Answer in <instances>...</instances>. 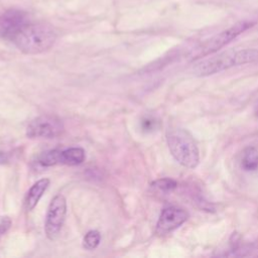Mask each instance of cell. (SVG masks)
<instances>
[{
    "instance_id": "7c38bea8",
    "label": "cell",
    "mask_w": 258,
    "mask_h": 258,
    "mask_svg": "<svg viewBox=\"0 0 258 258\" xmlns=\"http://www.w3.org/2000/svg\"><path fill=\"white\" fill-rule=\"evenodd\" d=\"M38 162L45 167L60 164V150L53 149L42 153L38 158Z\"/></svg>"
},
{
    "instance_id": "2e32d148",
    "label": "cell",
    "mask_w": 258,
    "mask_h": 258,
    "mask_svg": "<svg viewBox=\"0 0 258 258\" xmlns=\"http://www.w3.org/2000/svg\"><path fill=\"white\" fill-rule=\"evenodd\" d=\"M12 221L8 216L0 217V235L5 234L11 227Z\"/></svg>"
},
{
    "instance_id": "8992f818",
    "label": "cell",
    "mask_w": 258,
    "mask_h": 258,
    "mask_svg": "<svg viewBox=\"0 0 258 258\" xmlns=\"http://www.w3.org/2000/svg\"><path fill=\"white\" fill-rule=\"evenodd\" d=\"M67 214V201L66 198L58 194L52 198L49 203L46 217L44 230L46 237L49 240H54L63 225Z\"/></svg>"
},
{
    "instance_id": "8fae6325",
    "label": "cell",
    "mask_w": 258,
    "mask_h": 258,
    "mask_svg": "<svg viewBox=\"0 0 258 258\" xmlns=\"http://www.w3.org/2000/svg\"><path fill=\"white\" fill-rule=\"evenodd\" d=\"M85 150L82 147H71L60 150V164L78 165L85 160Z\"/></svg>"
},
{
    "instance_id": "30bf717a",
    "label": "cell",
    "mask_w": 258,
    "mask_h": 258,
    "mask_svg": "<svg viewBox=\"0 0 258 258\" xmlns=\"http://www.w3.org/2000/svg\"><path fill=\"white\" fill-rule=\"evenodd\" d=\"M241 167L245 171H254L258 169V149L254 146H247L241 154Z\"/></svg>"
},
{
    "instance_id": "9a60e30c",
    "label": "cell",
    "mask_w": 258,
    "mask_h": 258,
    "mask_svg": "<svg viewBox=\"0 0 258 258\" xmlns=\"http://www.w3.org/2000/svg\"><path fill=\"white\" fill-rule=\"evenodd\" d=\"M155 126H156V120L152 117H145L141 121V127L144 131L149 132V131L153 130L155 128Z\"/></svg>"
},
{
    "instance_id": "3957f363",
    "label": "cell",
    "mask_w": 258,
    "mask_h": 258,
    "mask_svg": "<svg viewBox=\"0 0 258 258\" xmlns=\"http://www.w3.org/2000/svg\"><path fill=\"white\" fill-rule=\"evenodd\" d=\"M168 149L173 158L186 168H196L200 163L199 147L192 136L183 129H172L166 134Z\"/></svg>"
},
{
    "instance_id": "5bb4252c",
    "label": "cell",
    "mask_w": 258,
    "mask_h": 258,
    "mask_svg": "<svg viewBox=\"0 0 258 258\" xmlns=\"http://www.w3.org/2000/svg\"><path fill=\"white\" fill-rule=\"evenodd\" d=\"M152 186L163 192H170L177 186V182L172 178L164 177V178H159L153 181Z\"/></svg>"
},
{
    "instance_id": "52a82bcc",
    "label": "cell",
    "mask_w": 258,
    "mask_h": 258,
    "mask_svg": "<svg viewBox=\"0 0 258 258\" xmlns=\"http://www.w3.org/2000/svg\"><path fill=\"white\" fill-rule=\"evenodd\" d=\"M28 22L27 12L15 8L8 9L0 15V35L12 40Z\"/></svg>"
},
{
    "instance_id": "e0dca14e",
    "label": "cell",
    "mask_w": 258,
    "mask_h": 258,
    "mask_svg": "<svg viewBox=\"0 0 258 258\" xmlns=\"http://www.w3.org/2000/svg\"><path fill=\"white\" fill-rule=\"evenodd\" d=\"M10 160V154L8 152L0 151V165L7 163Z\"/></svg>"
},
{
    "instance_id": "5b68a950",
    "label": "cell",
    "mask_w": 258,
    "mask_h": 258,
    "mask_svg": "<svg viewBox=\"0 0 258 258\" xmlns=\"http://www.w3.org/2000/svg\"><path fill=\"white\" fill-rule=\"evenodd\" d=\"M62 121L54 115H41L34 118L26 128V136L29 138L51 139L63 132Z\"/></svg>"
},
{
    "instance_id": "277c9868",
    "label": "cell",
    "mask_w": 258,
    "mask_h": 258,
    "mask_svg": "<svg viewBox=\"0 0 258 258\" xmlns=\"http://www.w3.org/2000/svg\"><path fill=\"white\" fill-rule=\"evenodd\" d=\"M254 24L255 22L248 20L235 23L231 27L216 34L215 36L211 37L210 39L203 42L200 46H198L190 54V59L195 60L218 51L219 49L230 43L232 40H234L236 37H238L240 34H242L244 31L251 28Z\"/></svg>"
},
{
    "instance_id": "4fadbf2b",
    "label": "cell",
    "mask_w": 258,
    "mask_h": 258,
    "mask_svg": "<svg viewBox=\"0 0 258 258\" xmlns=\"http://www.w3.org/2000/svg\"><path fill=\"white\" fill-rule=\"evenodd\" d=\"M101 242V235L97 230H92L89 231L83 240L84 247L88 250H93L98 247V245Z\"/></svg>"
},
{
    "instance_id": "6da1fadb",
    "label": "cell",
    "mask_w": 258,
    "mask_h": 258,
    "mask_svg": "<svg viewBox=\"0 0 258 258\" xmlns=\"http://www.w3.org/2000/svg\"><path fill=\"white\" fill-rule=\"evenodd\" d=\"M54 28L45 22H28L13 38L16 47L26 54H37L48 50L55 42Z\"/></svg>"
},
{
    "instance_id": "ba28073f",
    "label": "cell",
    "mask_w": 258,
    "mask_h": 258,
    "mask_svg": "<svg viewBox=\"0 0 258 258\" xmlns=\"http://www.w3.org/2000/svg\"><path fill=\"white\" fill-rule=\"evenodd\" d=\"M188 218V213L178 207L164 208L156 224V232L164 235L179 228Z\"/></svg>"
},
{
    "instance_id": "7a4b0ae2",
    "label": "cell",
    "mask_w": 258,
    "mask_h": 258,
    "mask_svg": "<svg viewBox=\"0 0 258 258\" xmlns=\"http://www.w3.org/2000/svg\"><path fill=\"white\" fill-rule=\"evenodd\" d=\"M256 61H258L257 48L228 49L197 63L192 69V74L197 77H208L233 67Z\"/></svg>"
},
{
    "instance_id": "9c48e42d",
    "label": "cell",
    "mask_w": 258,
    "mask_h": 258,
    "mask_svg": "<svg viewBox=\"0 0 258 258\" xmlns=\"http://www.w3.org/2000/svg\"><path fill=\"white\" fill-rule=\"evenodd\" d=\"M49 182L50 180L48 178H41L33 183V185L29 188L24 200V207L27 211H31L35 208L40 198L48 187Z\"/></svg>"
}]
</instances>
